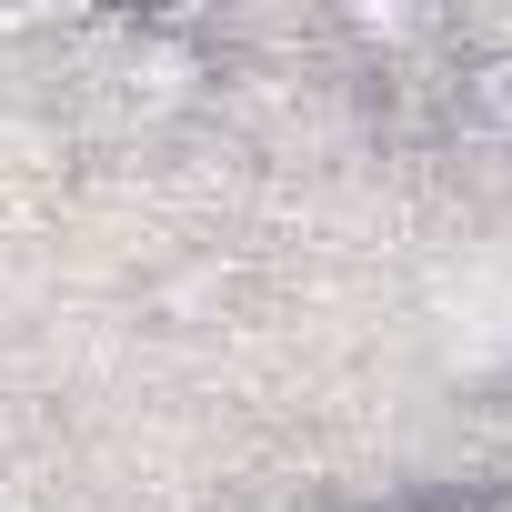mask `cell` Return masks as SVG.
<instances>
[{
    "mask_svg": "<svg viewBox=\"0 0 512 512\" xmlns=\"http://www.w3.org/2000/svg\"><path fill=\"white\" fill-rule=\"evenodd\" d=\"M452 111L512 141V51H462V71H452Z\"/></svg>",
    "mask_w": 512,
    "mask_h": 512,
    "instance_id": "277c9868",
    "label": "cell"
},
{
    "mask_svg": "<svg viewBox=\"0 0 512 512\" xmlns=\"http://www.w3.org/2000/svg\"><path fill=\"white\" fill-rule=\"evenodd\" d=\"M221 312H231V272H221V262H181V272L151 282V322H161V332H201V322H221Z\"/></svg>",
    "mask_w": 512,
    "mask_h": 512,
    "instance_id": "3957f363",
    "label": "cell"
},
{
    "mask_svg": "<svg viewBox=\"0 0 512 512\" xmlns=\"http://www.w3.org/2000/svg\"><path fill=\"white\" fill-rule=\"evenodd\" d=\"M121 91L141 111H191L211 81H221V41H211V11H121Z\"/></svg>",
    "mask_w": 512,
    "mask_h": 512,
    "instance_id": "6da1fadb",
    "label": "cell"
},
{
    "mask_svg": "<svg viewBox=\"0 0 512 512\" xmlns=\"http://www.w3.org/2000/svg\"><path fill=\"white\" fill-rule=\"evenodd\" d=\"M332 41L392 71V61H412V51L442 41V11H422V0H342V11H332Z\"/></svg>",
    "mask_w": 512,
    "mask_h": 512,
    "instance_id": "7a4b0ae2",
    "label": "cell"
}]
</instances>
